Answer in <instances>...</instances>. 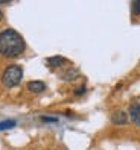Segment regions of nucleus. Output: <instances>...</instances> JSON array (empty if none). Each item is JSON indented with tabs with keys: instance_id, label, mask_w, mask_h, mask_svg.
<instances>
[{
	"instance_id": "f03ea898",
	"label": "nucleus",
	"mask_w": 140,
	"mask_h": 150,
	"mask_svg": "<svg viewBox=\"0 0 140 150\" xmlns=\"http://www.w3.org/2000/svg\"><path fill=\"white\" fill-rule=\"evenodd\" d=\"M21 77H23V68L17 64H11L5 68L3 76H2V82L6 88H12V86H17L20 83Z\"/></svg>"
},
{
	"instance_id": "9d476101",
	"label": "nucleus",
	"mask_w": 140,
	"mask_h": 150,
	"mask_svg": "<svg viewBox=\"0 0 140 150\" xmlns=\"http://www.w3.org/2000/svg\"><path fill=\"white\" fill-rule=\"evenodd\" d=\"M43 121H44V123H56L58 121V118L56 117H47V115H41L40 117Z\"/></svg>"
},
{
	"instance_id": "f257e3e1",
	"label": "nucleus",
	"mask_w": 140,
	"mask_h": 150,
	"mask_svg": "<svg viewBox=\"0 0 140 150\" xmlns=\"http://www.w3.org/2000/svg\"><path fill=\"white\" fill-rule=\"evenodd\" d=\"M26 50V41L14 29H5L0 32V55L5 58L20 56Z\"/></svg>"
},
{
	"instance_id": "9b49d317",
	"label": "nucleus",
	"mask_w": 140,
	"mask_h": 150,
	"mask_svg": "<svg viewBox=\"0 0 140 150\" xmlns=\"http://www.w3.org/2000/svg\"><path fill=\"white\" fill-rule=\"evenodd\" d=\"M85 91H87V88H85V85H82V86H79V88L75 91V94H76V96H81V94H84Z\"/></svg>"
},
{
	"instance_id": "39448f33",
	"label": "nucleus",
	"mask_w": 140,
	"mask_h": 150,
	"mask_svg": "<svg viewBox=\"0 0 140 150\" xmlns=\"http://www.w3.org/2000/svg\"><path fill=\"white\" fill-rule=\"evenodd\" d=\"M28 90L34 94H40L46 90V83L41 81H31V82H28Z\"/></svg>"
},
{
	"instance_id": "1a4fd4ad",
	"label": "nucleus",
	"mask_w": 140,
	"mask_h": 150,
	"mask_svg": "<svg viewBox=\"0 0 140 150\" xmlns=\"http://www.w3.org/2000/svg\"><path fill=\"white\" fill-rule=\"evenodd\" d=\"M131 12H133V15H140V0L131 3Z\"/></svg>"
},
{
	"instance_id": "6e6552de",
	"label": "nucleus",
	"mask_w": 140,
	"mask_h": 150,
	"mask_svg": "<svg viewBox=\"0 0 140 150\" xmlns=\"http://www.w3.org/2000/svg\"><path fill=\"white\" fill-rule=\"evenodd\" d=\"M15 126V121L14 120H5L0 123V130H6V129H11Z\"/></svg>"
},
{
	"instance_id": "0eeeda50",
	"label": "nucleus",
	"mask_w": 140,
	"mask_h": 150,
	"mask_svg": "<svg viewBox=\"0 0 140 150\" xmlns=\"http://www.w3.org/2000/svg\"><path fill=\"white\" fill-rule=\"evenodd\" d=\"M78 70H75V68H70V70H67V71L63 74V79L64 81H73V79H76L78 77Z\"/></svg>"
},
{
	"instance_id": "423d86ee",
	"label": "nucleus",
	"mask_w": 140,
	"mask_h": 150,
	"mask_svg": "<svg viewBox=\"0 0 140 150\" xmlns=\"http://www.w3.org/2000/svg\"><path fill=\"white\" fill-rule=\"evenodd\" d=\"M67 62V59L63 58V56H50L47 58V65L52 67V68H56V67H61Z\"/></svg>"
},
{
	"instance_id": "20e7f679",
	"label": "nucleus",
	"mask_w": 140,
	"mask_h": 150,
	"mask_svg": "<svg viewBox=\"0 0 140 150\" xmlns=\"http://www.w3.org/2000/svg\"><path fill=\"white\" fill-rule=\"evenodd\" d=\"M111 123H113V125H117V126L126 125V123H128L126 112H124V111H116V112L111 115Z\"/></svg>"
},
{
	"instance_id": "7ed1b4c3",
	"label": "nucleus",
	"mask_w": 140,
	"mask_h": 150,
	"mask_svg": "<svg viewBox=\"0 0 140 150\" xmlns=\"http://www.w3.org/2000/svg\"><path fill=\"white\" fill-rule=\"evenodd\" d=\"M128 114H129L131 121H133L136 126L140 127V103H133V105H129Z\"/></svg>"
},
{
	"instance_id": "f8f14e48",
	"label": "nucleus",
	"mask_w": 140,
	"mask_h": 150,
	"mask_svg": "<svg viewBox=\"0 0 140 150\" xmlns=\"http://www.w3.org/2000/svg\"><path fill=\"white\" fill-rule=\"evenodd\" d=\"M3 20V12H2V9H0V21Z\"/></svg>"
}]
</instances>
